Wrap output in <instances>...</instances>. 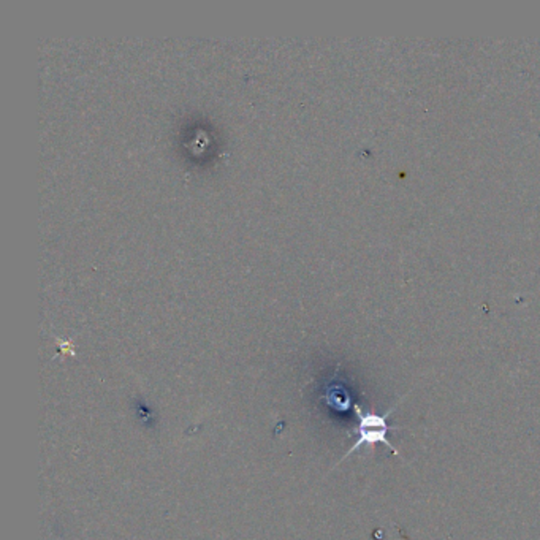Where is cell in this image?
<instances>
[{"instance_id": "cell-1", "label": "cell", "mask_w": 540, "mask_h": 540, "mask_svg": "<svg viewBox=\"0 0 540 540\" xmlns=\"http://www.w3.org/2000/svg\"><path fill=\"white\" fill-rule=\"evenodd\" d=\"M355 414L358 417V428H357V436L358 439L357 442L350 447V450L346 453L347 458L349 455H352L354 451H357L360 447H363V445H375V444H385L387 447L395 453V455H398L396 449L393 447V444L388 441V431H396L398 428H393L388 425V417L393 414V410H395V407L390 409L387 414H375V412H363L361 409H360V406L355 404Z\"/></svg>"}]
</instances>
